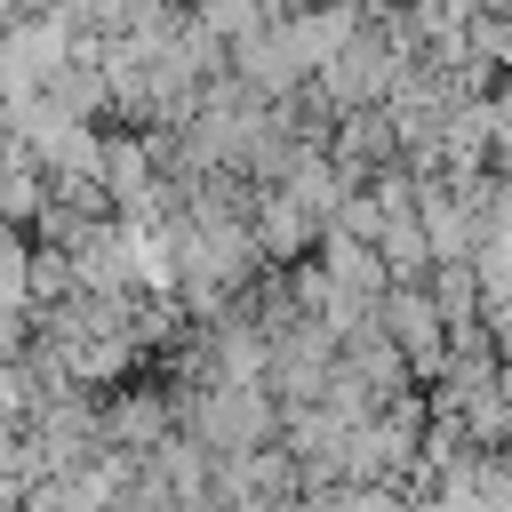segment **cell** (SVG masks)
<instances>
[{
  "instance_id": "obj_1",
  "label": "cell",
  "mask_w": 512,
  "mask_h": 512,
  "mask_svg": "<svg viewBox=\"0 0 512 512\" xmlns=\"http://www.w3.org/2000/svg\"><path fill=\"white\" fill-rule=\"evenodd\" d=\"M216 456H240V448H264V440H280V392L272 384H208L200 400H192V416H184Z\"/></svg>"
},
{
  "instance_id": "obj_2",
  "label": "cell",
  "mask_w": 512,
  "mask_h": 512,
  "mask_svg": "<svg viewBox=\"0 0 512 512\" xmlns=\"http://www.w3.org/2000/svg\"><path fill=\"white\" fill-rule=\"evenodd\" d=\"M408 64H416V56H408L384 24H360V32L320 64V96H328L336 112H352V104H384V96H392V80H400Z\"/></svg>"
},
{
  "instance_id": "obj_3",
  "label": "cell",
  "mask_w": 512,
  "mask_h": 512,
  "mask_svg": "<svg viewBox=\"0 0 512 512\" xmlns=\"http://www.w3.org/2000/svg\"><path fill=\"white\" fill-rule=\"evenodd\" d=\"M384 336L408 352L416 384L440 376V360H448V312H440L432 280H392V288H384Z\"/></svg>"
},
{
  "instance_id": "obj_4",
  "label": "cell",
  "mask_w": 512,
  "mask_h": 512,
  "mask_svg": "<svg viewBox=\"0 0 512 512\" xmlns=\"http://www.w3.org/2000/svg\"><path fill=\"white\" fill-rule=\"evenodd\" d=\"M168 432H184V408H176L168 376H128V384H112V392H104V440H112V448L152 456Z\"/></svg>"
},
{
  "instance_id": "obj_5",
  "label": "cell",
  "mask_w": 512,
  "mask_h": 512,
  "mask_svg": "<svg viewBox=\"0 0 512 512\" xmlns=\"http://www.w3.org/2000/svg\"><path fill=\"white\" fill-rule=\"evenodd\" d=\"M232 72L264 96V104H288V96H304L312 88V64H304V48H296V32L272 16V24H256L248 40H232Z\"/></svg>"
},
{
  "instance_id": "obj_6",
  "label": "cell",
  "mask_w": 512,
  "mask_h": 512,
  "mask_svg": "<svg viewBox=\"0 0 512 512\" xmlns=\"http://www.w3.org/2000/svg\"><path fill=\"white\" fill-rule=\"evenodd\" d=\"M328 152H336V168H344L352 184H368L376 168H392V160H400V120H392V104H352V112H336Z\"/></svg>"
},
{
  "instance_id": "obj_7",
  "label": "cell",
  "mask_w": 512,
  "mask_h": 512,
  "mask_svg": "<svg viewBox=\"0 0 512 512\" xmlns=\"http://www.w3.org/2000/svg\"><path fill=\"white\" fill-rule=\"evenodd\" d=\"M256 240H264V264H296L320 248V216L288 184H256Z\"/></svg>"
},
{
  "instance_id": "obj_8",
  "label": "cell",
  "mask_w": 512,
  "mask_h": 512,
  "mask_svg": "<svg viewBox=\"0 0 512 512\" xmlns=\"http://www.w3.org/2000/svg\"><path fill=\"white\" fill-rule=\"evenodd\" d=\"M320 264H328V280H344V288H368V296H384V288H392L384 248H376V240H360V232H344V224H328V232H320Z\"/></svg>"
},
{
  "instance_id": "obj_9",
  "label": "cell",
  "mask_w": 512,
  "mask_h": 512,
  "mask_svg": "<svg viewBox=\"0 0 512 512\" xmlns=\"http://www.w3.org/2000/svg\"><path fill=\"white\" fill-rule=\"evenodd\" d=\"M48 200H56V168H48V160H32V152H24V144H16V152H8V160H0V216H8V224H24V232H32V224H40V208H48Z\"/></svg>"
},
{
  "instance_id": "obj_10",
  "label": "cell",
  "mask_w": 512,
  "mask_h": 512,
  "mask_svg": "<svg viewBox=\"0 0 512 512\" xmlns=\"http://www.w3.org/2000/svg\"><path fill=\"white\" fill-rule=\"evenodd\" d=\"M376 248H384L392 280H432V264H440V256H432V232H424V216H416V208L384 216V240H376Z\"/></svg>"
},
{
  "instance_id": "obj_11",
  "label": "cell",
  "mask_w": 512,
  "mask_h": 512,
  "mask_svg": "<svg viewBox=\"0 0 512 512\" xmlns=\"http://www.w3.org/2000/svg\"><path fill=\"white\" fill-rule=\"evenodd\" d=\"M464 40H472V56H480L488 72H512V8L472 16V24H464Z\"/></svg>"
},
{
  "instance_id": "obj_12",
  "label": "cell",
  "mask_w": 512,
  "mask_h": 512,
  "mask_svg": "<svg viewBox=\"0 0 512 512\" xmlns=\"http://www.w3.org/2000/svg\"><path fill=\"white\" fill-rule=\"evenodd\" d=\"M408 16H416V32H424V48L432 40H456L464 24H472V0H400Z\"/></svg>"
},
{
  "instance_id": "obj_13",
  "label": "cell",
  "mask_w": 512,
  "mask_h": 512,
  "mask_svg": "<svg viewBox=\"0 0 512 512\" xmlns=\"http://www.w3.org/2000/svg\"><path fill=\"white\" fill-rule=\"evenodd\" d=\"M384 216H392V208L376 200V184H352V200L336 208V224H344V232H360V240H384Z\"/></svg>"
},
{
  "instance_id": "obj_14",
  "label": "cell",
  "mask_w": 512,
  "mask_h": 512,
  "mask_svg": "<svg viewBox=\"0 0 512 512\" xmlns=\"http://www.w3.org/2000/svg\"><path fill=\"white\" fill-rule=\"evenodd\" d=\"M472 480H480L488 496H504V504H512V440H504V448H480V464H472Z\"/></svg>"
},
{
  "instance_id": "obj_15",
  "label": "cell",
  "mask_w": 512,
  "mask_h": 512,
  "mask_svg": "<svg viewBox=\"0 0 512 512\" xmlns=\"http://www.w3.org/2000/svg\"><path fill=\"white\" fill-rule=\"evenodd\" d=\"M488 168L496 176H512V112L496 104V136H488Z\"/></svg>"
},
{
  "instance_id": "obj_16",
  "label": "cell",
  "mask_w": 512,
  "mask_h": 512,
  "mask_svg": "<svg viewBox=\"0 0 512 512\" xmlns=\"http://www.w3.org/2000/svg\"><path fill=\"white\" fill-rule=\"evenodd\" d=\"M488 8H512V0H472V16H488Z\"/></svg>"
},
{
  "instance_id": "obj_17",
  "label": "cell",
  "mask_w": 512,
  "mask_h": 512,
  "mask_svg": "<svg viewBox=\"0 0 512 512\" xmlns=\"http://www.w3.org/2000/svg\"><path fill=\"white\" fill-rule=\"evenodd\" d=\"M16 8H56V0H16Z\"/></svg>"
}]
</instances>
